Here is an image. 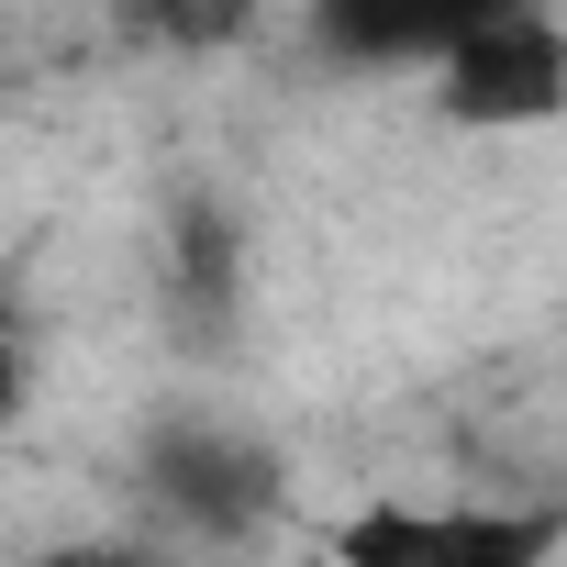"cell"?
Wrapping results in <instances>:
<instances>
[{
  "mask_svg": "<svg viewBox=\"0 0 567 567\" xmlns=\"http://www.w3.org/2000/svg\"><path fill=\"white\" fill-rule=\"evenodd\" d=\"M123 12V34H145V45H178V56H212V45H234L267 0H112Z\"/></svg>",
  "mask_w": 567,
  "mask_h": 567,
  "instance_id": "obj_5",
  "label": "cell"
},
{
  "mask_svg": "<svg viewBox=\"0 0 567 567\" xmlns=\"http://www.w3.org/2000/svg\"><path fill=\"white\" fill-rule=\"evenodd\" d=\"M445 112L456 123H478V134H501V123H545L556 101H567V45H556V23L534 12H501V23H478V34H456L445 56Z\"/></svg>",
  "mask_w": 567,
  "mask_h": 567,
  "instance_id": "obj_2",
  "label": "cell"
},
{
  "mask_svg": "<svg viewBox=\"0 0 567 567\" xmlns=\"http://www.w3.org/2000/svg\"><path fill=\"white\" fill-rule=\"evenodd\" d=\"M523 12V0H312V34L323 56H357V68H412V56H445L456 34Z\"/></svg>",
  "mask_w": 567,
  "mask_h": 567,
  "instance_id": "obj_4",
  "label": "cell"
},
{
  "mask_svg": "<svg viewBox=\"0 0 567 567\" xmlns=\"http://www.w3.org/2000/svg\"><path fill=\"white\" fill-rule=\"evenodd\" d=\"M556 512H357L334 567H556Z\"/></svg>",
  "mask_w": 567,
  "mask_h": 567,
  "instance_id": "obj_1",
  "label": "cell"
},
{
  "mask_svg": "<svg viewBox=\"0 0 567 567\" xmlns=\"http://www.w3.org/2000/svg\"><path fill=\"white\" fill-rule=\"evenodd\" d=\"M145 489H156V512H178L200 534H245V523H267L278 467H267V445H245L223 423H167L145 445Z\"/></svg>",
  "mask_w": 567,
  "mask_h": 567,
  "instance_id": "obj_3",
  "label": "cell"
},
{
  "mask_svg": "<svg viewBox=\"0 0 567 567\" xmlns=\"http://www.w3.org/2000/svg\"><path fill=\"white\" fill-rule=\"evenodd\" d=\"M12 390H23V334H12V301H0V412H12Z\"/></svg>",
  "mask_w": 567,
  "mask_h": 567,
  "instance_id": "obj_7",
  "label": "cell"
},
{
  "mask_svg": "<svg viewBox=\"0 0 567 567\" xmlns=\"http://www.w3.org/2000/svg\"><path fill=\"white\" fill-rule=\"evenodd\" d=\"M34 567H156V556H134V545H56V556H34Z\"/></svg>",
  "mask_w": 567,
  "mask_h": 567,
  "instance_id": "obj_6",
  "label": "cell"
}]
</instances>
